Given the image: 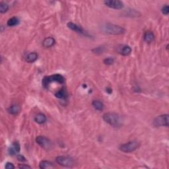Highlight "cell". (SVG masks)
<instances>
[{
  "label": "cell",
  "instance_id": "cell-17",
  "mask_svg": "<svg viewBox=\"0 0 169 169\" xmlns=\"http://www.w3.org/2000/svg\"><path fill=\"white\" fill-rule=\"evenodd\" d=\"M19 110H20L19 106L16 105H14L11 106L10 107L8 108L7 112L10 114H11L15 115V114H17L18 113V112H19Z\"/></svg>",
  "mask_w": 169,
  "mask_h": 169
},
{
  "label": "cell",
  "instance_id": "cell-16",
  "mask_svg": "<svg viewBox=\"0 0 169 169\" xmlns=\"http://www.w3.org/2000/svg\"><path fill=\"white\" fill-rule=\"evenodd\" d=\"M39 167L42 169H47L54 167L51 162L48 161H42L39 164Z\"/></svg>",
  "mask_w": 169,
  "mask_h": 169
},
{
  "label": "cell",
  "instance_id": "cell-13",
  "mask_svg": "<svg viewBox=\"0 0 169 169\" xmlns=\"http://www.w3.org/2000/svg\"><path fill=\"white\" fill-rule=\"evenodd\" d=\"M155 38V35L151 31H146L143 35V39L146 42L151 43Z\"/></svg>",
  "mask_w": 169,
  "mask_h": 169
},
{
  "label": "cell",
  "instance_id": "cell-12",
  "mask_svg": "<svg viewBox=\"0 0 169 169\" xmlns=\"http://www.w3.org/2000/svg\"><path fill=\"white\" fill-rule=\"evenodd\" d=\"M56 43V40L52 37H48L46 38L42 42V45L45 48H51Z\"/></svg>",
  "mask_w": 169,
  "mask_h": 169
},
{
  "label": "cell",
  "instance_id": "cell-2",
  "mask_svg": "<svg viewBox=\"0 0 169 169\" xmlns=\"http://www.w3.org/2000/svg\"><path fill=\"white\" fill-rule=\"evenodd\" d=\"M65 81V79L64 77L60 74H54V75L50 76L44 77L42 79V84L44 88H48L49 85L52 82H57L60 84H62Z\"/></svg>",
  "mask_w": 169,
  "mask_h": 169
},
{
  "label": "cell",
  "instance_id": "cell-11",
  "mask_svg": "<svg viewBox=\"0 0 169 169\" xmlns=\"http://www.w3.org/2000/svg\"><path fill=\"white\" fill-rule=\"evenodd\" d=\"M20 149H21V147H20L19 143H18L17 141H16L14 142V143H13L12 146L9 148L8 153L10 155H14L16 154V153H19L20 151Z\"/></svg>",
  "mask_w": 169,
  "mask_h": 169
},
{
  "label": "cell",
  "instance_id": "cell-10",
  "mask_svg": "<svg viewBox=\"0 0 169 169\" xmlns=\"http://www.w3.org/2000/svg\"><path fill=\"white\" fill-rule=\"evenodd\" d=\"M67 26H68V28L70 29L71 30L75 31V32H76V33L81 34V35H85V31L83 30L81 26H78L77 24H74L71 22H69L67 24Z\"/></svg>",
  "mask_w": 169,
  "mask_h": 169
},
{
  "label": "cell",
  "instance_id": "cell-8",
  "mask_svg": "<svg viewBox=\"0 0 169 169\" xmlns=\"http://www.w3.org/2000/svg\"><path fill=\"white\" fill-rule=\"evenodd\" d=\"M104 3L110 8L114 10H121L124 7V3L122 1L118 0H107L104 1Z\"/></svg>",
  "mask_w": 169,
  "mask_h": 169
},
{
  "label": "cell",
  "instance_id": "cell-9",
  "mask_svg": "<svg viewBox=\"0 0 169 169\" xmlns=\"http://www.w3.org/2000/svg\"><path fill=\"white\" fill-rule=\"evenodd\" d=\"M116 51L120 54L126 56H129L132 53V48L128 45H119L116 48Z\"/></svg>",
  "mask_w": 169,
  "mask_h": 169
},
{
  "label": "cell",
  "instance_id": "cell-1",
  "mask_svg": "<svg viewBox=\"0 0 169 169\" xmlns=\"http://www.w3.org/2000/svg\"><path fill=\"white\" fill-rule=\"evenodd\" d=\"M102 31L105 33L112 35H119L125 33V29L114 24L106 23L102 26Z\"/></svg>",
  "mask_w": 169,
  "mask_h": 169
},
{
  "label": "cell",
  "instance_id": "cell-4",
  "mask_svg": "<svg viewBox=\"0 0 169 169\" xmlns=\"http://www.w3.org/2000/svg\"><path fill=\"white\" fill-rule=\"evenodd\" d=\"M140 146V143L137 141H132L120 145V150L124 153H131L137 149Z\"/></svg>",
  "mask_w": 169,
  "mask_h": 169
},
{
  "label": "cell",
  "instance_id": "cell-20",
  "mask_svg": "<svg viewBox=\"0 0 169 169\" xmlns=\"http://www.w3.org/2000/svg\"><path fill=\"white\" fill-rule=\"evenodd\" d=\"M55 96L58 98H66L67 96V92L66 90L62 89L55 94Z\"/></svg>",
  "mask_w": 169,
  "mask_h": 169
},
{
  "label": "cell",
  "instance_id": "cell-24",
  "mask_svg": "<svg viewBox=\"0 0 169 169\" xmlns=\"http://www.w3.org/2000/svg\"><path fill=\"white\" fill-rule=\"evenodd\" d=\"M161 11L164 15H167L169 13V7L168 5L163 6V8H162V10H161Z\"/></svg>",
  "mask_w": 169,
  "mask_h": 169
},
{
  "label": "cell",
  "instance_id": "cell-27",
  "mask_svg": "<svg viewBox=\"0 0 169 169\" xmlns=\"http://www.w3.org/2000/svg\"><path fill=\"white\" fill-rule=\"evenodd\" d=\"M19 168L22 169V168H31V167L30 166L26 165V164H19Z\"/></svg>",
  "mask_w": 169,
  "mask_h": 169
},
{
  "label": "cell",
  "instance_id": "cell-15",
  "mask_svg": "<svg viewBox=\"0 0 169 169\" xmlns=\"http://www.w3.org/2000/svg\"><path fill=\"white\" fill-rule=\"evenodd\" d=\"M35 121L37 124H42L46 122V117L44 114L42 113H38L35 116Z\"/></svg>",
  "mask_w": 169,
  "mask_h": 169
},
{
  "label": "cell",
  "instance_id": "cell-3",
  "mask_svg": "<svg viewBox=\"0 0 169 169\" xmlns=\"http://www.w3.org/2000/svg\"><path fill=\"white\" fill-rule=\"evenodd\" d=\"M103 120H105L109 125L116 127L119 124L120 121V117L118 114L114 112H108L103 115Z\"/></svg>",
  "mask_w": 169,
  "mask_h": 169
},
{
  "label": "cell",
  "instance_id": "cell-6",
  "mask_svg": "<svg viewBox=\"0 0 169 169\" xmlns=\"http://www.w3.org/2000/svg\"><path fill=\"white\" fill-rule=\"evenodd\" d=\"M36 142L44 149L49 150L52 147V143L49 139L44 136H38L36 138Z\"/></svg>",
  "mask_w": 169,
  "mask_h": 169
},
{
  "label": "cell",
  "instance_id": "cell-18",
  "mask_svg": "<svg viewBox=\"0 0 169 169\" xmlns=\"http://www.w3.org/2000/svg\"><path fill=\"white\" fill-rule=\"evenodd\" d=\"M92 105H93V107L94 109L96 110H98V111H102L104 109V105L101 101L94 100L93 102H92Z\"/></svg>",
  "mask_w": 169,
  "mask_h": 169
},
{
  "label": "cell",
  "instance_id": "cell-14",
  "mask_svg": "<svg viewBox=\"0 0 169 169\" xmlns=\"http://www.w3.org/2000/svg\"><path fill=\"white\" fill-rule=\"evenodd\" d=\"M38 56L36 52H31L28 54L25 58V60L28 63H33L38 59Z\"/></svg>",
  "mask_w": 169,
  "mask_h": 169
},
{
  "label": "cell",
  "instance_id": "cell-19",
  "mask_svg": "<svg viewBox=\"0 0 169 169\" xmlns=\"http://www.w3.org/2000/svg\"><path fill=\"white\" fill-rule=\"evenodd\" d=\"M19 23V19L18 17H13L12 18H11L7 21V25L9 26H14L17 25Z\"/></svg>",
  "mask_w": 169,
  "mask_h": 169
},
{
  "label": "cell",
  "instance_id": "cell-22",
  "mask_svg": "<svg viewBox=\"0 0 169 169\" xmlns=\"http://www.w3.org/2000/svg\"><path fill=\"white\" fill-rule=\"evenodd\" d=\"M104 64H106V65H112L114 64V58H106V59L104 60Z\"/></svg>",
  "mask_w": 169,
  "mask_h": 169
},
{
  "label": "cell",
  "instance_id": "cell-7",
  "mask_svg": "<svg viewBox=\"0 0 169 169\" xmlns=\"http://www.w3.org/2000/svg\"><path fill=\"white\" fill-rule=\"evenodd\" d=\"M153 124L156 127L159 126H168V114H163L161 116H157L153 121Z\"/></svg>",
  "mask_w": 169,
  "mask_h": 169
},
{
  "label": "cell",
  "instance_id": "cell-5",
  "mask_svg": "<svg viewBox=\"0 0 169 169\" xmlns=\"http://www.w3.org/2000/svg\"><path fill=\"white\" fill-rule=\"evenodd\" d=\"M56 161L58 164L62 166L71 167L74 164V161L71 157L66 156H59L56 159Z\"/></svg>",
  "mask_w": 169,
  "mask_h": 169
},
{
  "label": "cell",
  "instance_id": "cell-25",
  "mask_svg": "<svg viewBox=\"0 0 169 169\" xmlns=\"http://www.w3.org/2000/svg\"><path fill=\"white\" fill-rule=\"evenodd\" d=\"M5 168L6 169H13V168H15V166L13 165V163L8 162V163H6L5 166Z\"/></svg>",
  "mask_w": 169,
  "mask_h": 169
},
{
  "label": "cell",
  "instance_id": "cell-23",
  "mask_svg": "<svg viewBox=\"0 0 169 169\" xmlns=\"http://www.w3.org/2000/svg\"><path fill=\"white\" fill-rule=\"evenodd\" d=\"M92 51H93L94 54H101L103 52L104 48L102 47H97V48H95L93 50H92Z\"/></svg>",
  "mask_w": 169,
  "mask_h": 169
},
{
  "label": "cell",
  "instance_id": "cell-26",
  "mask_svg": "<svg viewBox=\"0 0 169 169\" xmlns=\"http://www.w3.org/2000/svg\"><path fill=\"white\" fill-rule=\"evenodd\" d=\"M17 158L18 159V161H20V162H24L26 161V159L25 157H24L23 155H18L17 156Z\"/></svg>",
  "mask_w": 169,
  "mask_h": 169
},
{
  "label": "cell",
  "instance_id": "cell-21",
  "mask_svg": "<svg viewBox=\"0 0 169 169\" xmlns=\"http://www.w3.org/2000/svg\"><path fill=\"white\" fill-rule=\"evenodd\" d=\"M9 10V5L7 4L4 3V2H1L0 3V12L1 13H5Z\"/></svg>",
  "mask_w": 169,
  "mask_h": 169
}]
</instances>
